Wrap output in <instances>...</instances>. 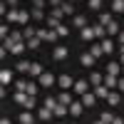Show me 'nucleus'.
<instances>
[{"instance_id":"obj_1","label":"nucleus","mask_w":124,"mask_h":124,"mask_svg":"<svg viewBox=\"0 0 124 124\" xmlns=\"http://www.w3.org/2000/svg\"><path fill=\"white\" fill-rule=\"evenodd\" d=\"M13 99L17 102V104H23L25 109H35V104H37V99H35V97H30L27 92H15Z\"/></svg>"},{"instance_id":"obj_2","label":"nucleus","mask_w":124,"mask_h":124,"mask_svg":"<svg viewBox=\"0 0 124 124\" xmlns=\"http://www.w3.org/2000/svg\"><path fill=\"white\" fill-rule=\"evenodd\" d=\"M57 85L62 87V92H70L72 87H75V79H72L70 75H60V77H57Z\"/></svg>"},{"instance_id":"obj_3","label":"nucleus","mask_w":124,"mask_h":124,"mask_svg":"<svg viewBox=\"0 0 124 124\" xmlns=\"http://www.w3.org/2000/svg\"><path fill=\"white\" fill-rule=\"evenodd\" d=\"M37 82H40V85H42V87L47 89V87L57 85V77H55V75H50V72H42V75H40V79H37Z\"/></svg>"},{"instance_id":"obj_4","label":"nucleus","mask_w":124,"mask_h":124,"mask_svg":"<svg viewBox=\"0 0 124 124\" xmlns=\"http://www.w3.org/2000/svg\"><path fill=\"white\" fill-rule=\"evenodd\" d=\"M52 117H55V112H52V109H47L45 104H42V107L37 109V119H40V122H50Z\"/></svg>"},{"instance_id":"obj_5","label":"nucleus","mask_w":124,"mask_h":124,"mask_svg":"<svg viewBox=\"0 0 124 124\" xmlns=\"http://www.w3.org/2000/svg\"><path fill=\"white\" fill-rule=\"evenodd\" d=\"M87 79H75V87H72V92L75 94H87Z\"/></svg>"},{"instance_id":"obj_6","label":"nucleus","mask_w":124,"mask_h":124,"mask_svg":"<svg viewBox=\"0 0 124 124\" xmlns=\"http://www.w3.org/2000/svg\"><path fill=\"white\" fill-rule=\"evenodd\" d=\"M82 104H85V107H94V104H97V94H94V92L82 94Z\"/></svg>"},{"instance_id":"obj_7","label":"nucleus","mask_w":124,"mask_h":124,"mask_svg":"<svg viewBox=\"0 0 124 124\" xmlns=\"http://www.w3.org/2000/svg\"><path fill=\"white\" fill-rule=\"evenodd\" d=\"M107 75L119 77V75H122V65H119V62H107Z\"/></svg>"},{"instance_id":"obj_8","label":"nucleus","mask_w":124,"mask_h":124,"mask_svg":"<svg viewBox=\"0 0 124 124\" xmlns=\"http://www.w3.org/2000/svg\"><path fill=\"white\" fill-rule=\"evenodd\" d=\"M17 122H20V124H35L37 117H32V114H30V109H27V112H23V114L17 117Z\"/></svg>"},{"instance_id":"obj_9","label":"nucleus","mask_w":124,"mask_h":124,"mask_svg":"<svg viewBox=\"0 0 124 124\" xmlns=\"http://www.w3.org/2000/svg\"><path fill=\"white\" fill-rule=\"evenodd\" d=\"M79 35H82V40H85V42H89V40H94V27H82L79 30Z\"/></svg>"},{"instance_id":"obj_10","label":"nucleus","mask_w":124,"mask_h":124,"mask_svg":"<svg viewBox=\"0 0 124 124\" xmlns=\"http://www.w3.org/2000/svg\"><path fill=\"white\" fill-rule=\"evenodd\" d=\"M107 102H109L112 107L122 104V92H114V89H112V92H109V97H107Z\"/></svg>"},{"instance_id":"obj_11","label":"nucleus","mask_w":124,"mask_h":124,"mask_svg":"<svg viewBox=\"0 0 124 124\" xmlns=\"http://www.w3.org/2000/svg\"><path fill=\"white\" fill-rule=\"evenodd\" d=\"M82 109H85L82 99H79V102H72V104H70V114H72V117H79V114H82Z\"/></svg>"},{"instance_id":"obj_12","label":"nucleus","mask_w":124,"mask_h":124,"mask_svg":"<svg viewBox=\"0 0 124 124\" xmlns=\"http://www.w3.org/2000/svg\"><path fill=\"white\" fill-rule=\"evenodd\" d=\"M119 85V77H114V75H104V87L107 89H114Z\"/></svg>"},{"instance_id":"obj_13","label":"nucleus","mask_w":124,"mask_h":124,"mask_svg":"<svg viewBox=\"0 0 124 124\" xmlns=\"http://www.w3.org/2000/svg\"><path fill=\"white\" fill-rule=\"evenodd\" d=\"M52 57H55V60H67V47H65V45H57L55 52H52Z\"/></svg>"},{"instance_id":"obj_14","label":"nucleus","mask_w":124,"mask_h":124,"mask_svg":"<svg viewBox=\"0 0 124 124\" xmlns=\"http://www.w3.org/2000/svg\"><path fill=\"white\" fill-rule=\"evenodd\" d=\"M10 82H13V72H10V70H3V72H0V85L8 87Z\"/></svg>"},{"instance_id":"obj_15","label":"nucleus","mask_w":124,"mask_h":124,"mask_svg":"<svg viewBox=\"0 0 124 124\" xmlns=\"http://www.w3.org/2000/svg\"><path fill=\"white\" fill-rule=\"evenodd\" d=\"M89 85H94V87L104 85V75H99V72H92V75H89Z\"/></svg>"},{"instance_id":"obj_16","label":"nucleus","mask_w":124,"mask_h":124,"mask_svg":"<svg viewBox=\"0 0 124 124\" xmlns=\"http://www.w3.org/2000/svg\"><path fill=\"white\" fill-rule=\"evenodd\" d=\"M109 92H112V89H107L104 85H99V87H94V94H97V99H107V97H109Z\"/></svg>"},{"instance_id":"obj_17","label":"nucleus","mask_w":124,"mask_h":124,"mask_svg":"<svg viewBox=\"0 0 124 124\" xmlns=\"http://www.w3.org/2000/svg\"><path fill=\"white\" fill-rule=\"evenodd\" d=\"M42 72H45L42 65H40V62H32V67H30V75H32L35 79H40V75H42Z\"/></svg>"},{"instance_id":"obj_18","label":"nucleus","mask_w":124,"mask_h":124,"mask_svg":"<svg viewBox=\"0 0 124 124\" xmlns=\"http://www.w3.org/2000/svg\"><path fill=\"white\" fill-rule=\"evenodd\" d=\"M72 25H75V27H87V17L85 15H75V17H72Z\"/></svg>"},{"instance_id":"obj_19","label":"nucleus","mask_w":124,"mask_h":124,"mask_svg":"<svg viewBox=\"0 0 124 124\" xmlns=\"http://www.w3.org/2000/svg\"><path fill=\"white\" fill-rule=\"evenodd\" d=\"M57 102H60V104H65V107H70L75 99H72V94H70V92H62V94L57 97Z\"/></svg>"},{"instance_id":"obj_20","label":"nucleus","mask_w":124,"mask_h":124,"mask_svg":"<svg viewBox=\"0 0 124 124\" xmlns=\"http://www.w3.org/2000/svg\"><path fill=\"white\" fill-rule=\"evenodd\" d=\"M94 62H97V60H94V57H92L89 52H85V55H82V57H79V65H85V67H92V65H94Z\"/></svg>"},{"instance_id":"obj_21","label":"nucleus","mask_w":124,"mask_h":124,"mask_svg":"<svg viewBox=\"0 0 124 124\" xmlns=\"http://www.w3.org/2000/svg\"><path fill=\"white\" fill-rule=\"evenodd\" d=\"M52 112H55V119H62V117H65L67 112H70V107H65V104H57Z\"/></svg>"},{"instance_id":"obj_22","label":"nucleus","mask_w":124,"mask_h":124,"mask_svg":"<svg viewBox=\"0 0 124 124\" xmlns=\"http://www.w3.org/2000/svg\"><path fill=\"white\" fill-rule=\"evenodd\" d=\"M25 47H27V42H15L13 47H10V52H13V55H23Z\"/></svg>"},{"instance_id":"obj_23","label":"nucleus","mask_w":124,"mask_h":124,"mask_svg":"<svg viewBox=\"0 0 124 124\" xmlns=\"http://www.w3.org/2000/svg\"><path fill=\"white\" fill-rule=\"evenodd\" d=\"M89 55L94 57V60H99L102 55H104V50H102V45H92V47H89Z\"/></svg>"},{"instance_id":"obj_24","label":"nucleus","mask_w":124,"mask_h":124,"mask_svg":"<svg viewBox=\"0 0 124 124\" xmlns=\"http://www.w3.org/2000/svg\"><path fill=\"white\" fill-rule=\"evenodd\" d=\"M99 45H102V50H104V55H109V52H112V50H114V42H112V40H107V37H104V40H102V42H99Z\"/></svg>"},{"instance_id":"obj_25","label":"nucleus","mask_w":124,"mask_h":124,"mask_svg":"<svg viewBox=\"0 0 124 124\" xmlns=\"http://www.w3.org/2000/svg\"><path fill=\"white\" fill-rule=\"evenodd\" d=\"M112 13H124V0H112Z\"/></svg>"},{"instance_id":"obj_26","label":"nucleus","mask_w":124,"mask_h":124,"mask_svg":"<svg viewBox=\"0 0 124 124\" xmlns=\"http://www.w3.org/2000/svg\"><path fill=\"white\" fill-rule=\"evenodd\" d=\"M40 42H42V40H40L37 35H35V37H30V40H27V50H37V47H40Z\"/></svg>"},{"instance_id":"obj_27","label":"nucleus","mask_w":124,"mask_h":124,"mask_svg":"<svg viewBox=\"0 0 124 124\" xmlns=\"http://www.w3.org/2000/svg\"><path fill=\"white\" fill-rule=\"evenodd\" d=\"M30 67H32V62H25V60L15 65V70H17V72H30Z\"/></svg>"},{"instance_id":"obj_28","label":"nucleus","mask_w":124,"mask_h":124,"mask_svg":"<svg viewBox=\"0 0 124 124\" xmlns=\"http://www.w3.org/2000/svg\"><path fill=\"white\" fill-rule=\"evenodd\" d=\"M60 25H62V23H60V20H57V17H52V15H50V17H47V30H57Z\"/></svg>"},{"instance_id":"obj_29","label":"nucleus","mask_w":124,"mask_h":124,"mask_svg":"<svg viewBox=\"0 0 124 124\" xmlns=\"http://www.w3.org/2000/svg\"><path fill=\"white\" fill-rule=\"evenodd\" d=\"M104 35H107V27H104V25H94V37L104 40Z\"/></svg>"},{"instance_id":"obj_30","label":"nucleus","mask_w":124,"mask_h":124,"mask_svg":"<svg viewBox=\"0 0 124 124\" xmlns=\"http://www.w3.org/2000/svg\"><path fill=\"white\" fill-rule=\"evenodd\" d=\"M17 20H20V10H10V13H8V23H17Z\"/></svg>"},{"instance_id":"obj_31","label":"nucleus","mask_w":124,"mask_h":124,"mask_svg":"<svg viewBox=\"0 0 124 124\" xmlns=\"http://www.w3.org/2000/svg\"><path fill=\"white\" fill-rule=\"evenodd\" d=\"M112 20H114V17H112L109 13H102V15H99V25H104V27H107V25L112 23Z\"/></svg>"},{"instance_id":"obj_32","label":"nucleus","mask_w":124,"mask_h":124,"mask_svg":"<svg viewBox=\"0 0 124 124\" xmlns=\"http://www.w3.org/2000/svg\"><path fill=\"white\" fill-rule=\"evenodd\" d=\"M23 35H25V40H30V37H35V35H37V30H35L32 25H27V27L23 30Z\"/></svg>"},{"instance_id":"obj_33","label":"nucleus","mask_w":124,"mask_h":124,"mask_svg":"<svg viewBox=\"0 0 124 124\" xmlns=\"http://www.w3.org/2000/svg\"><path fill=\"white\" fill-rule=\"evenodd\" d=\"M62 13L65 15H75V5L72 3H62Z\"/></svg>"},{"instance_id":"obj_34","label":"nucleus","mask_w":124,"mask_h":124,"mask_svg":"<svg viewBox=\"0 0 124 124\" xmlns=\"http://www.w3.org/2000/svg\"><path fill=\"white\" fill-rule=\"evenodd\" d=\"M107 32H109V35H119V25L114 23V20H112V23L107 25Z\"/></svg>"},{"instance_id":"obj_35","label":"nucleus","mask_w":124,"mask_h":124,"mask_svg":"<svg viewBox=\"0 0 124 124\" xmlns=\"http://www.w3.org/2000/svg\"><path fill=\"white\" fill-rule=\"evenodd\" d=\"M57 104H60V102H57V97H47V99H45V107H47V109H55Z\"/></svg>"},{"instance_id":"obj_36","label":"nucleus","mask_w":124,"mask_h":124,"mask_svg":"<svg viewBox=\"0 0 124 124\" xmlns=\"http://www.w3.org/2000/svg\"><path fill=\"white\" fill-rule=\"evenodd\" d=\"M102 122H104V124H112V122H114V114H112V112H102V117H99Z\"/></svg>"},{"instance_id":"obj_37","label":"nucleus","mask_w":124,"mask_h":124,"mask_svg":"<svg viewBox=\"0 0 124 124\" xmlns=\"http://www.w3.org/2000/svg\"><path fill=\"white\" fill-rule=\"evenodd\" d=\"M60 35H57V30H47V42H57Z\"/></svg>"},{"instance_id":"obj_38","label":"nucleus","mask_w":124,"mask_h":124,"mask_svg":"<svg viewBox=\"0 0 124 124\" xmlns=\"http://www.w3.org/2000/svg\"><path fill=\"white\" fill-rule=\"evenodd\" d=\"M10 40H13V42H23V40H25V35L15 30V32H10Z\"/></svg>"},{"instance_id":"obj_39","label":"nucleus","mask_w":124,"mask_h":124,"mask_svg":"<svg viewBox=\"0 0 124 124\" xmlns=\"http://www.w3.org/2000/svg\"><path fill=\"white\" fill-rule=\"evenodd\" d=\"M15 89H17V92H27V79H20V82H15Z\"/></svg>"},{"instance_id":"obj_40","label":"nucleus","mask_w":124,"mask_h":124,"mask_svg":"<svg viewBox=\"0 0 124 124\" xmlns=\"http://www.w3.org/2000/svg\"><path fill=\"white\" fill-rule=\"evenodd\" d=\"M30 15H32V20H45V13H42V10H37V8H32V13H30Z\"/></svg>"},{"instance_id":"obj_41","label":"nucleus","mask_w":124,"mask_h":124,"mask_svg":"<svg viewBox=\"0 0 124 124\" xmlns=\"http://www.w3.org/2000/svg\"><path fill=\"white\" fill-rule=\"evenodd\" d=\"M27 94H30V97L37 94V85H35V82H27Z\"/></svg>"},{"instance_id":"obj_42","label":"nucleus","mask_w":124,"mask_h":124,"mask_svg":"<svg viewBox=\"0 0 124 124\" xmlns=\"http://www.w3.org/2000/svg\"><path fill=\"white\" fill-rule=\"evenodd\" d=\"M87 5H89V10H99L102 8V0H87Z\"/></svg>"},{"instance_id":"obj_43","label":"nucleus","mask_w":124,"mask_h":124,"mask_svg":"<svg viewBox=\"0 0 124 124\" xmlns=\"http://www.w3.org/2000/svg\"><path fill=\"white\" fill-rule=\"evenodd\" d=\"M30 17H32L30 13H25V10H20V20H17V23H25V25H27V20H30Z\"/></svg>"},{"instance_id":"obj_44","label":"nucleus","mask_w":124,"mask_h":124,"mask_svg":"<svg viewBox=\"0 0 124 124\" xmlns=\"http://www.w3.org/2000/svg\"><path fill=\"white\" fill-rule=\"evenodd\" d=\"M45 5H50L47 0H32V8H37V10H42Z\"/></svg>"},{"instance_id":"obj_45","label":"nucleus","mask_w":124,"mask_h":124,"mask_svg":"<svg viewBox=\"0 0 124 124\" xmlns=\"http://www.w3.org/2000/svg\"><path fill=\"white\" fill-rule=\"evenodd\" d=\"M52 17H57V20H62V17H65V13H62V8H52Z\"/></svg>"},{"instance_id":"obj_46","label":"nucleus","mask_w":124,"mask_h":124,"mask_svg":"<svg viewBox=\"0 0 124 124\" xmlns=\"http://www.w3.org/2000/svg\"><path fill=\"white\" fill-rule=\"evenodd\" d=\"M0 37H3V40H8V37H10V32H8V25H0Z\"/></svg>"},{"instance_id":"obj_47","label":"nucleus","mask_w":124,"mask_h":124,"mask_svg":"<svg viewBox=\"0 0 124 124\" xmlns=\"http://www.w3.org/2000/svg\"><path fill=\"white\" fill-rule=\"evenodd\" d=\"M47 3H50V8H62L65 0H47Z\"/></svg>"},{"instance_id":"obj_48","label":"nucleus","mask_w":124,"mask_h":124,"mask_svg":"<svg viewBox=\"0 0 124 124\" xmlns=\"http://www.w3.org/2000/svg\"><path fill=\"white\" fill-rule=\"evenodd\" d=\"M67 32H70V30H67V27H65V25H60V27H57V35H60V37H65V35H67Z\"/></svg>"},{"instance_id":"obj_49","label":"nucleus","mask_w":124,"mask_h":124,"mask_svg":"<svg viewBox=\"0 0 124 124\" xmlns=\"http://www.w3.org/2000/svg\"><path fill=\"white\" fill-rule=\"evenodd\" d=\"M8 52H10L8 47H0V60H5V57H8Z\"/></svg>"},{"instance_id":"obj_50","label":"nucleus","mask_w":124,"mask_h":124,"mask_svg":"<svg viewBox=\"0 0 124 124\" xmlns=\"http://www.w3.org/2000/svg\"><path fill=\"white\" fill-rule=\"evenodd\" d=\"M117 89H119L122 94H124V77H119V85H117Z\"/></svg>"},{"instance_id":"obj_51","label":"nucleus","mask_w":124,"mask_h":124,"mask_svg":"<svg viewBox=\"0 0 124 124\" xmlns=\"http://www.w3.org/2000/svg\"><path fill=\"white\" fill-rule=\"evenodd\" d=\"M112 124H124V119H122V117H114V122H112Z\"/></svg>"},{"instance_id":"obj_52","label":"nucleus","mask_w":124,"mask_h":124,"mask_svg":"<svg viewBox=\"0 0 124 124\" xmlns=\"http://www.w3.org/2000/svg\"><path fill=\"white\" fill-rule=\"evenodd\" d=\"M5 3H8V5H13V8H15V5H17V0H5Z\"/></svg>"},{"instance_id":"obj_53","label":"nucleus","mask_w":124,"mask_h":124,"mask_svg":"<svg viewBox=\"0 0 124 124\" xmlns=\"http://www.w3.org/2000/svg\"><path fill=\"white\" fill-rule=\"evenodd\" d=\"M119 45H124V32H119Z\"/></svg>"},{"instance_id":"obj_54","label":"nucleus","mask_w":124,"mask_h":124,"mask_svg":"<svg viewBox=\"0 0 124 124\" xmlns=\"http://www.w3.org/2000/svg\"><path fill=\"white\" fill-rule=\"evenodd\" d=\"M0 124H13V122H8V119H0Z\"/></svg>"},{"instance_id":"obj_55","label":"nucleus","mask_w":124,"mask_h":124,"mask_svg":"<svg viewBox=\"0 0 124 124\" xmlns=\"http://www.w3.org/2000/svg\"><path fill=\"white\" fill-rule=\"evenodd\" d=\"M119 50H122V55H124V45H119Z\"/></svg>"},{"instance_id":"obj_56","label":"nucleus","mask_w":124,"mask_h":124,"mask_svg":"<svg viewBox=\"0 0 124 124\" xmlns=\"http://www.w3.org/2000/svg\"><path fill=\"white\" fill-rule=\"evenodd\" d=\"M122 67H124V55H122Z\"/></svg>"},{"instance_id":"obj_57","label":"nucleus","mask_w":124,"mask_h":124,"mask_svg":"<svg viewBox=\"0 0 124 124\" xmlns=\"http://www.w3.org/2000/svg\"><path fill=\"white\" fill-rule=\"evenodd\" d=\"M94 124H104V122H102V119H99V122H94Z\"/></svg>"},{"instance_id":"obj_58","label":"nucleus","mask_w":124,"mask_h":124,"mask_svg":"<svg viewBox=\"0 0 124 124\" xmlns=\"http://www.w3.org/2000/svg\"><path fill=\"white\" fill-rule=\"evenodd\" d=\"M70 3H79V0H70Z\"/></svg>"},{"instance_id":"obj_59","label":"nucleus","mask_w":124,"mask_h":124,"mask_svg":"<svg viewBox=\"0 0 124 124\" xmlns=\"http://www.w3.org/2000/svg\"><path fill=\"white\" fill-rule=\"evenodd\" d=\"M122 104H124V94H122Z\"/></svg>"},{"instance_id":"obj_60","label":"nucleus","mask_w":124,"mask_h":124,"mask_svg":"<svg viewBox=\"0 0 124 124\" xmlns=\"http://www.w3.org/2000/svg\"><path fill=\"white\" fill-rule=\"evenodd\" d=\"M122 77H124V67H122Z\"/></svg>"},{"instance_id":"obj_61","label":"nucleus","mask_w":124,"mask_h":124,"mask_svg":"<svg viewBox=\"0 0 124 124\" xmlns=\"http://www.w3.org/2000/svg\"><path fill=\"white\" fill-rule=\"evenodd\" d=\"M60 124H62V122H60Z\"/></svg>"}]
</instances>
